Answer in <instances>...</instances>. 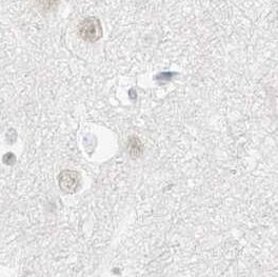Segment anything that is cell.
Returning <instances> with one entry per match:
<instances>
[{"label": "cell", "mask_w": 278, "mask_h": 277, "mask_svg": "<svg viewBox=\"0 0 278 277\" xmlns=\"http://www.w3.org/2000/svg\"><path fill=\"white\" fill-rule=\"evenodd\" d=\"M78 32L80 37L89 43H96L103 37V27L100 20L94 16L83 19L79 24Z\"/></svg>", "instance_id": "cell-1"}, {"label": "cell", "mask_w": 278, "mask_h": 277, "mask_svg": "<svg viewBox=\"0 0 278 277\" xmlns=\"http://www.w3.org/2000/svg\"><path fill=\"white\" fill-rule=\"evenodd\" d=\"M41 5L45 7L46 10H52L57 5L58 0H41Z\"/></svg>", "instance_id": "cell-2"}]
</instances>
